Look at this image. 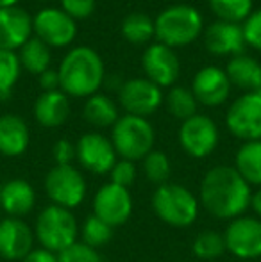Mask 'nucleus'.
<instances>
[{"label": "nucleus", "mask_w": 261, "mask_h": 262, "mask_svg": "<svg viewBox=\"0 0 261 262\" xmlns=\"http://www.w3.org/2000/svg\"><path fill=\"white\" fill-rule=\"evenodd\" d=\"M152 209L163 223L175 228H186L198 217L200 202L183 184L167 182L157 186L152 194Z\"/></svg>", "instance_id": "obj_4"}, {"label": "nucleus", "mask_w": 261, "mask_h": 262, "mask_svg": "<svg viewBox=\"0 0 261 262\" xmlns=\"http://www.w3.org/2000/svg\"><path fill=\"white\" fill-rule=\"evenodd\" d=\"M31 143V132L25 120L18 114L0 116V154L6 157H18L25 154Z\"/></svg>", "instance_id": "obj_21"}, {"label": "nucleus", "mask_w": 261, "mask_h": 262, "mask_svg": "<svg viewBox=\"0 0 261 262\" xmlns=\"http://www.w3.org/2000/svg\"><path fill=\"white\" fill-rule=\"evenodd\" d=\"M204 45L213 55H238L245 47L244 29L240 24L216 20L206 27Z\"/></svg>", "instance_id": "obj_19"}, {"label": "nucleus", "mask_w": 261, "mask_h": 262, "mask_svg": "<svg viewBox=\"0 0 261 262\" xmlns=\"http://www.w3.org/2000/svg\"><path fill=\"white\" fill-rule=\"evenodd\" d=\"M22 73V64L16 52L0 50V98H7L18 82Z\"/></svg>", "instance_id": "obj_31"}, {"label": "nucleus", "mask_w": 261, "mask_h": 262, "mask_svg": "<svg viewBox=\"0 0 261 262\" xmlns=\"http://www.w3.org/2000/svg\"><path fill=\"white\" fill-rule=\"evenodd\" d=\"M122 36L132 45H147L152 38H156L154 20L143 13H131L122 20Z\"/></svg>", "instance_id": "obj_27"}, {"label": "nucleus", "mask_w": 261, "mask_h": 262, "mask_svg": "<svg viewBox=\"0 0 261 262\" xmlns=\"http://www.w3.org/2000/svg\"><path fill=\"white\" fill-rule=\"evenodd\" d=\"M36 191L27 180L11 179L0 187V209L9 217H24L34 209Z\"/></svg>", "instance_id": "obj_20"}, {"label": "nucleus", "mask_w": 261, "mask_h": 262, "mask_svg": "<svg viewBox=\"0 0 261 262\" xmlns=\"http://www.w3.org/2000/svg\"><path fill=\"white\" fill-rule=\"evenodd\" d=\"M252 191L234 166H215L204 175L198 202L218 220H234L251 207Z\"/></svg>", "instance_id": "obj_1"}, {"label": "nucleus", "mask_w": 261, "mask_h": 262, "mask_svg": "<svg viewBox=\"0 0 261 262\" xmlns=\"http://www.w3.org/2000/svg\"><path fill=\"white\" fill-rule=\"evenodd\" d=\"M61 91L68 97L90 98L104 82V61L90 47H75L59 64Z\"/></svg>", "instance_id": "obj_2"}, {"label": "nucleus", "mask_w": 261, "mask_h": 262, "mask_svg": "<svg viewBox=\"0 0 261 262\" xmlns=\"http://www.w3.org/2000/svg\"><path fill=\"white\" fill-rule=\"evenodd\" d=\"M97 2L95 0H61V9L73 20H84L91 16Z\"/></svg>", "instance_id": "obj_37"}, {"label": "nucleus", "mask_w": 261, "mask_h": 262, "mask_svg": "<svg viewBox=\"0 0 261 262\" xmlns=\"http://www.w3.org/2000/svg\"><path fill=\"white\" fill-rule=\"evenodd\" d=\"M134 180H136V166L134 162L126 161V159L116 161L113 169L109 171V182L116 184V186H122L129 189L132 184H134Z\"/></svg>", "instance_id": "obj_35"}, {"label": "nucleus", "mask_w": 261, "mask_h": 262, "mask_svg": "<svg viewBox=\"0 0 261 262\" xmlns=\"http://www.w3.org/2000/svg\"><path fill=\"white\" fill-rule=\"evenodd\" d=\"M142 68L145 79L159 88H170L181 73V62L174 49L163 43H152L142 55Z\"/></svg>", "instance_id": "obj_15"}, {"label": "nucleus", "mask_w": 261, "mask_h": 262, "mask_svg": "<svg viewBox=\"0 0 261 262\" xmlns=\"http://www.w3.org/2000/svg\"><path fill=\"white\" fill-rule=\"evenodd\" d=\"M143 173L152 184L163 186L168 182L172 173L170 159L161 150H152L145 159H143Z\"/></svg>", "instance_id": "obj_33"}, {"label": "nucleus", "mask_w": 261, "mask_h": 262, "mask_svg": "<svg viewBox=\"0 0 261 262\" xmlns=\"http://www.w3.org/2000/svg\"><path fill=\"white\" fill-rule=\"evenodd\" d=\"M38 82H39V88H42L43 91H57V90H61L59 73H57V70L49 68L47 72H43L42 75H39Z\"/></svg>", "instance_id": "obj_39"}, {"label": "nucleus", "mask_w": 261, "mask_h": 262, "mask_svg": "<svg viewBox=\"0 0 261 262\" xmlns=\"http://www.w3.org/2000/svg\"><path fill=\"white\" fill-rule=\"evenodd\" d=\"M93 214L113 228L127 223L132 214V196L129 189L113 182L101 186L93 196Z\"/></svg>", "instance_id": "obj_14"}, {"label": "nucleus", "mask_w": 261, "mask_h": 262, "mask_svg": "<svg viewBox=\"0 0 261 262\" xmlns=\"http://www.w3.org/2000/svg\"><path fill=\"white\" fill-rule=\"evenodd\" d=\"M231 86L244 90L245 93L261 91V62L245 54L233 55L226 66Z\"/></svg>", "instance_id": "obj_23"}, {"label": "nucleus", "mask_w": 261, "mask_h": 262, "mask_svg": "<svg viewBox=\"0 0 261 262\" xmlns=\"http://www.w3.org/2000/svg\"><path fill=\"white\" fill-rule=\"evenodd\" d=\"M251 209L256 212V216L261 217V187L251 196Z\"/></svg>", "instance_id": "obj_41"}, {"label": "nucleus", "mask_w": 261, "mask_h": 262, "mask_svg": "<svg viewBox=\"0 0 261 262\" xmlns=\"http://www.w3.org/2000/svg\"><path fill=\"white\" fill-rule=\"evenodd\" d=\"M226 250L242 260L261 257V220L252 216H240L231 220L224 232Z\"/></svg>", "instance_id": "obj_10"}, {"label": "nucleus", "mask_w": 261, "mask_h": 262, "mask_svg": "<svg viewBox=\"0 0 261 262\" xmlns=\"http://www.w3.org/2000/svg\"><path fill=\"white\" fill-rule=\"evenodd\" d=\"M75 159L86 171L106 175L116 162V150L111 139L101 132H86L75 143Z\"/></svg>", "instance_id": "obj_12"}, {"label": "nucleus", "mask_w": 261, "mask_h": 262, "mask_svg": "<svg viewBox=\"0 0 261 262\" xmlns=\"http://www.w3.org/2000/svg\"><path fill=\"white\" fill-rule=\"evenodd\" d=\"M213 14L229 24H244L252 13V0H208Z\"/></svg>", "instance_id": "obj_29"}, {"label": "nucleus", "mask_w": 261, "mask_h": 262, "mask_svg": "<svg viewBox=\"0 0 261 262\" xmlns=\"http://www.w3.org/2000/svg\"><path fill=\"white\" fill-rule=\"evenodd\" d=\"M193 253L202 260H215L226 252V239L215 230H204L193 239Z\"/></svg>", "instance_id": "obj_32"}, {"label": "nucleus", "mask_w": 261, "mask_h": 262, "mask_svg": "<svg viewBox=\"0 0 261 262\" xmlns=\"http://www.w3.org/2000/svg\"><path fill=\"white\" fill-rule=\"evenodd\" d=\"M226 125L238 139L261 141V91L244 93L231 104L226 114Z\"/></svg>", "instance_id": "obj_8"}, {"label": "nucleus", "mask_w": 261, "mask_h": 262, "mask_svg": "<svg viewBox=\"0 0 261 262\" xmlns=\"http://www.w3.org/2000/svg\"><path fill=\"white\" fill-rule=\"evenodd\" d=\"M45 193L54 205L72 210L86 198V180L72 164H56L45 177Z\"/></svg>", "instance_id": "obj_7"}, {"label": "nucleus", "mask_w": 261, "mask_h": 262, "mask_svg": "<svg viewBox=\"0 0 261 262\" xmlns=\"http://www.w3.org/2000/svg\"><path fill=\"white\" fill-rule=\"evenodd\" d=\"M32 38V18L24 7L0 9V50L16 52L27 39Z\"/></svg>", "instance_id": "obj_18"}, {"label": "nucleus", "mask_w": 261, "mask_h": 262, "mask_svg": "<svg viewBox=\"0 0 261 262\" xmlns=\"http://www.w3.org/2000/svg\"><path fill=\"white\" fill-rule=\"evenodd\" d=\"M57 262H104L98 250L90 248L83 243H73L70 248L57 253Z\"/></svg>", "instance_id": "obj_34"}, {"label": "nucleus", "mask_w": 261, "mask_h": 262, "mask_svg": "<svg viewBox=\"0 0 261 262\" xmlns=\"http://www.w3.org/2000/svg\"><path fill=\"white\" fill-rule=\"evenodd\" d=\"M218 127L206 114H195L181 123L179 128V143L181 148L190 157L202 159L215 152L218 146Z\"/></svg>", "instance_id": "obj_9"}, {"label": "nucleus", "mask_w": 261, "mask_h": 262, "mask_svg": "<svg viewBox=\"0 0 261 262\" xmlns=\"http://www.w3.org/2000/svg\"><path fill=\"white\" fill-rule=\"evenodd\" d=\"M32 32L47 47L63 49L75 39L77 24L63 9L47 7L32 18Z\"/></svg>", "instance_id": "obj_11"}, {"label": "nucleus", "mask_w": 261, "mask_h": 262, "mask_svg": "<svg viewBox=\"0 0 261 262\" xmlns=\"http://www.w3.org/2000/svg\"><path fill=\"white\" fill-rule=\"evenodd\" d=\"M118 102L122 109L132 116L147 118L154 114L163 104L161 88L145 77L126 80L118 91Z\"/></svg>", "instance_id": "obj_13"}, {"label": "nucleus", "mask_w": 261, "mask_h": 262, "mask_svg": "<svg viewBox=\"0 0 261 262\" xmlns=\"http://www.w3.org/2000/svg\"><path fill=\"white\" fill-rule=\"evenodd\" d=\"M52 157L57 166L72 164L75 159V145L68 139H57L52 146Z\"/></svg>", "instance_id": "obj_38"}, {"label": "nucleus", "mask_w": 261, "mask_h": 262, "mask_svg": "<svg viewBox=\"0 0 261 262\" xmlns=\"http://www.w3.org/2000/svg\"><path fill=\"white\" fill-rule=\"evenodd\" d=\"M245 36V45L261 52V9H256L251 13V16L242 24Z\"/></svg>", "instance_id": "obj_36"}, {"label": "nucleus", "mask_w": 261, "mask_h": 262, "mask_svg": "<svg viewBox=\"0 0 261 262\" xmlns=\"http://www.w3.org/2000/svg\"><path fill=\"white\" fill-rule=\"evenodd\" d=\"M192 93L198 104L206 107H218L229 98L231 80L226 70L206 66L198 70L192 80Z\"/></svg>", "instance_id": "obj_17"}, {"label": "nucleus", "mask_w": 261, "mask_h": 262, "mask_svg": "<svg viewBox=\"0 0 261 262\" xmlns=\"http://www.w3.org/2000/svg\"><path fill=\"white\" fill-rule=\"evenodd\" d=\"M70 116L68 95L61 90L43 91L34 104V118L42 127L56 128L61 127Z\"/></svg>", "instance_id": "obj_22"}, {"label": "nucleus", "mask_w": 261, "mask_h": 262, "mask_svg": "<svg viewBox=\"0 0 261 262\" xmlns=\"http://www.w3.org/2000/svg\"><path fill=\"white\" fill-rule=\"evenodd\" d=\"M18 4V0H0V9L2 7H13V6H16Z\"/></svg>", "instance_id": "obj_42"}, {"label": "nucleus", "mask_w": 261, "mask_h": 262, "mask_svg": "<svg viewBox=\"0 0 261 262\" xmlns=\"http://www.w3.org/2000/svg\"><path fill=\"white\" fill-rule=\"evenodd\" d=\"M34 235L42 248L61 253L70 248L79 237V225L72 210L59 205H47L36 217Z\"/></svg>", "instance_id": "obj_5"}, {"label": "nucleus", "mask_w": 261, "mask_h": 262, "mask_svg": "<svg viewBox=\"0 0 261 262\" xmlns=\"http://www.w3.org/2000/svg\"><path fill=\"white\" fill-rule=\"evenodd\" d=\"M83 118L95 128H108L118 121V107L108 95L95 93L83 107Z\"/></svg>", "instance_id": "obj_24"}, {"label": "nucleus", "mask_w": 261, "mask_h": 262, "mask_svg": "<svg viewBox=\"0 0 261 262\" xmlns=\"http://www.w3.org/2000/svg\"><path fill=\"white\" fill-rule=\"evenodd\" d=\"M156 134L147 118L126 114L111 127V143L116 156L126 161H143L154 150Z\"/></svg>", "instance_id": "obj_6"}, {"label": "nucleus", "mask_w": 261, "mask_h": 262, "mask_svg": "<svg viewBox=\"0 0 261 262\" xmlns=\"http://www.w3.org/2000/svg\"><path fill=\"white\" fill-rule=\"evenodd\" d=\"M79 235L83 245L98 250L113 239V227H109L108 223L98 220L95 214H91L83 221L79 228Z\"/></svg>", "instance_id": "obj_30"}, {"label": "nucleus", "mask_w": 261, "mask_h": 262, "mask_svg": "<svg viewBox=\"0 0 261 262\" xmlns=\"http://www.w3.org/2000/svg\"><path fill=\"white\" fill-rule=\"evenodd\" d=\"M154 27L157 43L170 49L186 47L202 34V14L193 6L175 4L157 14Z\"/></svg>", "instance_id": "obj_3"}, {"label": "nucleus", "mask_w": 261, "mask_h": 262, "mask_svg": "<svg viewBox=\"0 0 261 262\" xmlns=\"http://www.w3.org/2000/svg\"><path fill=\"white\" fill-rule=\"evenodd\" d=\"M165 104H167L168 113L181 121L195 116L197 107H198V102L195 100V97H193L192 90L183 88V86L172 88V90L168 91L167 98H165Z\"/></svg>", "instance_id": "obj_28"}, {"label": "nucleus", "mask_w": 261, "mask_h": 262, "mask_svg": "<svg viewBox=\"0 0 261 262\" xmlns=\"http://www.w3.org/2000/svg\"><path fill=\"white\" fill-rule=\"evenodd\" d=\"M34 246V230L22 217L0 220V257L6 260H24Z\"/></svg>", "instance_id": "obj_16"}, {"label": "nucleus", "mask_w": 261, "mask_h": 262, "mask_svg": "<svg viewBox=\"0 0 261 262\" xmlns=\"http://www.w3.org/2000/svg\"><path fill=\"white\" fill-rule=\"evenodd\" d=\"M22 262H57V253L45 248H32V252Z\"/></svg>", "instance_id": "obj_40"}, {"label": "nucleus", "mask_w": 261, "mask_h": 262, "mask_svg": "<svg viewBox=\"0 0 261 262\" xmlns=\"http://www.w3.org/2000/svg\"><path fill=\"white\" fill-rule=\"evenodd\" d=\"M18 59H20L22 70L32 73V75H42L43 72L50 68V61H52V54H50V47H47L42 39L32 36L31 39L24 43L18 50Z\"/></svg>", "instance_id": "obj_26"}, {"label": "nucleus", "mask_w": 261, "mask_h": 262, "mask_svg": "<svg viewBox=\"0 0 261 262\" xmlns=\"http://www.w3.org/2000/svg\"><path fill=\"white\" fill-rule=\"evenodd\" d=\"M234 168L249 186L261 187V141H245L236 152Z\"/></svg>", "instance_id": "obj_25"}]
</instances>
